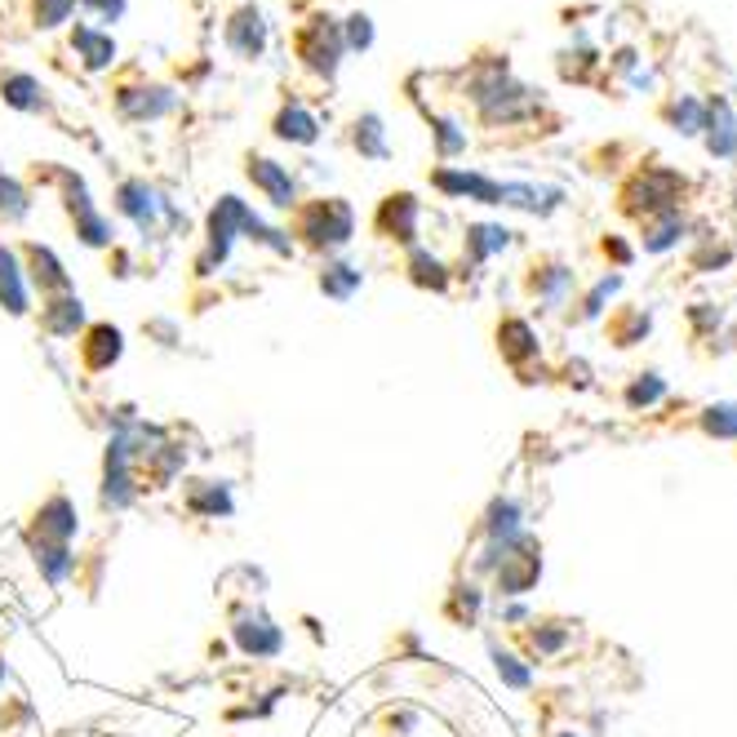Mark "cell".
<instances>
[{
	"label": "cell",
	"instance_id": "cell-1",
	"mask_svg": "<svg viewBox=\"0 0 737 737\" xmlns=\"http://www.w3.org/2000/svg\"><path fill=\"white\" fill-rule=\"evenodd\" d=\"M298 231L307 236L312 250H342V244L352 240V231H356V214H352V205H342V201H316L303 214Z\"/></svg>",
	"mask_w": 737,
	"mask_h": 737
},
{
	"label": "cell",
	"instance_id": "cell-2",
	"mask_svg": "<svg viewBox=\"0 0 737 737\" xmlns=\"http://www.w3.org/2000/svg\"><path fill=\"white\" fill-rule=\"evenodd\" d=\"M254 218H258V214L244 205V201H236V195H223L218 209L209 214V258H205V267H209V263H223L227 250H231V240L250 231Z\"/></svg>",
	"mask_w": 737,
	"mask_h": 737
},
{
	"label": "cell",
	"instance_id": "cell-3",
	"mask_svg": "<svg viewBox=\"0 0 737 737\" xmlns=\"http://www.w3.org/2000/svg\"><path fill=\"white\" fill-rule=\"evenodd\" d=\"M76 533H80V520H76L72 498L54 494L49 503H40V511H36V543H63V547H72Z\"/></svg>",
	"mask_w": 737,
	"mask_h": 737
},
{
	"label": "cell",
	"instance_id": "cell-4",
	"mask_svg": "<svg viewBox=\"0 0 737 737\" xmlns=\"http://www.w3.org/2000/svg\"><path fill=\"white\" fill-rule=\"evenodd\" d=\"M378 231L386 240H401V244H414L418 240V201L409 191L401 195H386L382 209H378Z\"/></svg>",
	"mask_w": 737,
	"mask_h": 737
},
{
	"label": "cell",
	"instance_id": "cell-5",
	"mask_svg": "<svg viewBox=\"0 0 737 737\" xmlns=\"http://www.w3.org/2000/svg\"><path fill=\"white\" fill-rule=\"evenodd\" d=\"M236 645H240V653H250V658H276L284 649V635H280V626L271 618L250 613V618L236 622Z\"/></svg>",
	"mask_w": 737,
	"mask_h": 737
},
{
	"label": "cell",
	"instance_id": "cell-6",
	"mask_svg": "<svg viewBox=\"0 0 737 737\" xmlns=\"http://www.w3.org/2000/svg\"><path fill=\"white\" fill-rule=\"evenodd\" d=\"M125 352V338L116 325H93L85 338H80V360L89 373H107Z\"/></svg>",
	"mask_w": 737,
	"mask_h": 737
},
{
	"label": "cell",
	"instance_id": "cell-7",
	"mask_svg": "<svg viewBox=\"0 0 737 737\" xmlns=\"http://www.w3.org/2000/svg\"><path fill=\"white\" fill-rule=\"evenodd\" d=\"M702 129H707L711 156H737V116L728 107V98H711L707 116H702Z\"/></svg>",
	"mask_w": 737,
	"mask_h": 737
},
{
	"label": "cell",
	"instance_id": "cell-8",
	"mask_svg": "<svg viewBox=\"0 0 737 737\" xmlns=\"http://www.w3.org/2000/svg\"><path fill=\"white\" fill-rule=\"evenodd\" d=\"M250 182L267 195V201H271L276 209H289L293 201H298V191H293L289 169H284V165H276V161H267V156H254V161H250Z\"/></svg>",
	"mask_w": 737,
	"mask_h": 737
},
{
	"label": "cell",
	"instance_id": "cell-9",
	"mask_svg": "<svg viewBox=\"0 0 737 737\" xmlns=\"http://www.w3.org/2000/svg\"><path fill=\"white\" fill-rule=\"evenodd\" d=\"M40 329L49 338H76L85 329V303L76 293H59V298H49L40 307Z\"/></svg>",
	"mask_w": 737,
	"mask_h": 737
},
{
	"label": "cell",
	"instance_id": "cell-10",
	"mask_svg": "<svg viewBox=\"0 0 737 737\" xmlns=\"http://www.w3.org/2000/svg\"><path fill=\"white\" fill-rule=\"evenodd\" d=\"M0 307H5L10 316H27V307H31L23 267H18V258H14V250L5 240H0Z\"/></svg>",
	"mask_w": 737,
	"mask_h": 737
},
{
	"label": "cell",
	"instance_id": "cell-11",
	"mask_svg": "<svg viewBox=\"0 0 737 737\" xmlns=\"http://www.w3.org/2000/svg\"><path fill=\"white\" fill-rule=\"evenodd\" d=\"M27 271H31V284H40V293H72V276L45 244H27Z\"/></svg>",
	"mask_w": 737,
	"mask_h": 737
},
{
	"label": "cell",
	"instance_id": "cell-12",
	"mask_svg": "<svg viewBox=\"0 0 737 737\" xmlns=\"http://www.w3.org/2000/svg\"><path fill=\"white\" fill-rule=\"evenodd\" d=\"M116 205H120V214H129L138 227H156V214L165 209V201H161V195L147 187V182H125V187L116 191Z\"/></svg>",
	"mask_w": 737,
	"mask_h": 737
},
{
	"label": "cell",
	"instance_id": "cell-13",
	"mask_svg": "<svg viewBox=\"0 0 737 737\" xmlns=\"http://www.w3.org/2000/svg\"><path fill=\"white\" fill-rule=\"evenodd\" d=\"M227 40H231L236 54H244V59L263 54V45H267V23H263V14H258V10H240V14L231 18V27H227Z\"/></svg>",
	"mask_w": 737,
	"mask_h": 737
},
{
	"label": "cell",
	"instance_id": "cell-14",
	"mask_svg": "<svg viewBox=\"0 0 737 737\" xmlns=\"http://www.w3.org/2000/svg\"><path fill=\"white\" fill-rule=\"evenodd\" d=\"M187 507H191L195 516H209V520H218V516H231V511H236L231 488H227L223 480H201V484H191Z\"/></svg>",
	"mask_w": 737,
	"mask_h": 737
},
{
	"label": "cell",
	"instance_id": "cell-15",
	"mask_svg": "<svg viewBox=\"0 0 737 737\" xmlns=\"http://www.w3.org/2000/svg\"><path fill=\"white\" fill-rule=\"evenodd\" d=\"M360 284H365V276L352 263H329L320 271V293H325V298H333V303H352L356 293H360Z\"/></svg>",
	"mask_w": 737,
	"mask_h": 737
},
{
	"label": "cell",
	"instance_id": "cell-16",
	"mask_svg": "<svg viewBox=\"0 0 737 737\" xmlns=\"http://www.w3.org/2000/svg\"><path fill=\"white\" fill-rule=\"evenodd\" d=\"M36 569L45 573L49 586H63L72 577V569H76V556L63 543H36Z\"/></svg>",
	"mask_w": 737,
	"mask_h": 737
},
{
	"label": "cell",
	"instance_id": "cell-17",
	"mask_svg": "<svg viewBox=\"0 0 737 737\" xmlns=\"http://www.w3.org/2000/svg\"><path fill=\"white\" fill-rule=\"evenodd\" d=\"M409 280H414L418 289L445 293V289H449V267L440 263L435 254H427V250H414V254H409Z\"/></svg>",
	"mask_w": 737,
	"mask_h": 737
},
{
	"label": "cell",
	"instance_id": "cell-18",
	"mask_svg": "<svg viewBox=\"0 0 737 737\" xmlns=\"http://www.w3.org/2000/svg\"><path fill=\"white\" fill-rule=\"evenodd\" d=\"M276 134H280V138H289V142H316L320 125H316V116H312V112H303L298 103H293V107H284V112L276 116Z\"/></svg>",
	"mask_w": 737,
	"mask_h": 737
},
{
	"label": "cell",
	"instance_id": "cell-19",
	"mask_svg": "<svg viewBox=\"0 0 737 737\" xmlns=\"http://www.w3.org/2000/svg\"><path fill=\"white\" fill-rule=\"evenodd\" d=\"M76 45H80V54H85V63H89L93 72L107 67V63L116 59V40H112V36H98V31H89V27L76 31Z\"/></svg>",
	"mask_w": 737,
	"mask_h": 737
},
{
	"label": "cell",
	"instance_id": "cell-20",
	"mask_svg": "<svg viewBox=\"0 0 737 737\" xmlns=\"http://www.w3.org/2000/svg\"><path fill=\"white\" fill-rule=\"evenodd\" d=\"M498 342H503V352H507L511 360H524V356H533V352H537L533 329H529L524 320H507V325L498 329Z\"/></svg>",
	"mask_w": 737,
	"mask_h": 737
},
{
	"label": "cell",
	"instance_id": "cell-21",
	"mask_svg": "<svg viewBox=\"0 0 737 737\" xmlns=\"http://www.w3.org/2000/svg\"><path fill=\"white\" fill-rule=\"evenodd\" d=\"M507 240H511L507 227H471V231H467V250H471V258L480 263V258H488V254L507 250Z\"/></svg>",
	"mask_w": 737,
	"mask_h": 737
},
{
	"label": "cell",
	"instance_id": "cell-22",
	"mask_svg": "<svg viewBox=\"0 0 737 737\" xmlns=\"http://www.w3.org/2000/svg\"><path fill=\"white\" fill-rule=\"evenodd\" d=\"M356 147H360V156H369V161H382V156H386V142H382V120H378V116H365V120H356Z\"/></svg>",
	"mask_w": 737,
	"mask_h": 737
},
{
	"label": "cell",
	"instance_id": "cell-23",
	"mask_svg": "<svg viewBox=\"0 0 737 737\" xmlns=\"http://www.w3.org/2000/svg\"><path fill=\"white\" fill-rule=\"evenodd\" d=\"M5 103H14V107H23V112H31V107H40V85L31 80V76H5Z\"/></svg>",
	"mask_w": 737,
	"mask_h": 737
},
{
	"label": "cell",
	"instance_id": "cell-24",
	"mask_svg": "<svg viewBox=\"0 0 737 737\" xmlns=\"http://www.w3.org/2000/svg\"><path fill=\"white\" fill-rule=\"evenodd\" d=\"M72 218H76V236L85 244H112V227L98 209H85V214H72Z\"/></svg>",
	"mask_w": 737,
	"mask_h": 737
},
{
	"label": "cell",
	"instance_id": "cell-25",
	"mask_svg": "<svg viewBox=\"0 0 737 737\" xmlns=\"http://www.w3.org/2000/svg\"><path fill=\"white\" fill-rule=\"evenodd\" d=\"M666 116H671V125H679V134H698L702 116H707V103H698V98H679V107H671Z\"/></svg>",
	"mask_w": 737,
	"mask_h": 737
},
{
	"label": "cell",
	"instance_id": "cell-26",
	"mask_svg": "<svg viewBox=\"0 0 737 737\" xmlns=\"http://www.w3.org/2000/svg\"><path fill=\"white\" fill-rule=\"evenodd\" d=\"M0 214H5V218H23L27 214V191L14 178H5V174H0Z\"/></svg>",
	"mask_w": 737,
	"mask_h": 737
},
{
	"label": "cell",
	"instance_id": "cell-27",
	"mask_svg": "<svg viewBox=\"0 0 737 737\" xmlns=\"http://www.w3.org/2000/svg\"><path fill=\"white\" fill-rule=\"evenodd\" d=\"M72 14V0H36V18L40 27H59Z\"/></svg>",
	"mask_w": 737,
	"mask_h": 737
},
{
	"label": "cell",
	"instance_id": "cell-28",
	"mask_svg": "<svg viewBox=\"0 0 737 737\" xmlns=\"http://www.w3.org/2000/svg\"><path fill=\"white\" fill-rule=\"evenodd\" d=\"M498 675L511 684V689H529V679H533V671L529 666H520L516 658H507V653H498Z\"/></svg>",
	"mask_w": 737,
	"mask_h": 737
},
{
	"label": "cell",
	"instance_id": "cell-29",
	"mask_svg": "<svg viewBox=\"0 0 737 737\" xmlns=\"http://www.w3.org/2000/svg\"><path fill=\"white\" fill-rule=\"evenodd\" d=\"M435 138H440V152H445V156H454V152H462V147H467V138L458 134L454 120H435Z\"/></svg>",
	"mask_w": 737,
	"mask_h": 737
},
{
	"label": "cell",
	"instance_id": "cell-30",
	"mask_svg": "<svg viewBox=\"0 0 737 737\" xmlns=\"http://www.w3.org/2000/svg\"><path fill=\"white\" fill-rule=\"evenodd\" d=\"M347 45H352V49H369V45H373V27H369L365 14L347 18Z\"/></svg>",
	"mask_w": 737,
	"mask_h": 737
},
{
	"label": "cell",
	"instance_id": "cell-31",
	"mask_svg": "<svg viewBox=\"0 0 737 737\" xmlns=\"http://www.w3.org/2000/svg\"><path fill=\"white\" fill-rule=\"evenodd\" d=\"M675 231H684V227H679V223L666 214V223H662V227H653L645 244H649V250H666V244H675Z\"/></svg>",
	"mask_w": 737,
	"mask_h": 737
},
{
	"label": "cell",
	"instance_id": "cell-32",
	"mask_svg": "<svg viewBox=\"0 0 737 737\" xmlns=\"http://www.w3.org/2000/svg\"><path fill=\"white\" fill-rule=\"evenodd\" d=\"M707 431H715V435H737V409H711Z\"/></svg>",
	"mask_w": 737,
	"mask_h": 737
},
{
	"label": "cell",
	"instance_id": "cell-33",
	"mask_svg": "<svg viewBox=\"0 0 737 737\" xmlns=\"http://www.w3.org/2000/svg\"><path fill=\"white\" fill-rule=\"evenodd\" d=\"M662 391V382H640V386H631V405H640V401H653Z\"/></svg>",
	"mask_w": 737,
	"mask_h": 737
},
{
	"label": "cell",
	"instance_id": "cell-34",
	"mask_svg": "<svg viewBox=\"0 0 737 737\" xmlns=\"http://www.w3.org/2000/svg\"><path fill=\"white\" fill-rule=\"evenodd\" d=\"M0 684H5V662H0Z\"/></svg>",
	"mask_w": 737,
	"mask_h": 737
},
{
	"label": "cell",
	"instance_id": "cell-35",
	"mask_svg": "<svg viewBox=\"0 0 737 737\" xmlns=\"http://www.w3.org/2000/svg\"><path fill=\"white\" fill-rule=\"evenodd\" d=\"M560 737H577V733H560Z\"/></svg>",
	"mask_w": 737,
	"mask_h": 737
}]
</instances>
